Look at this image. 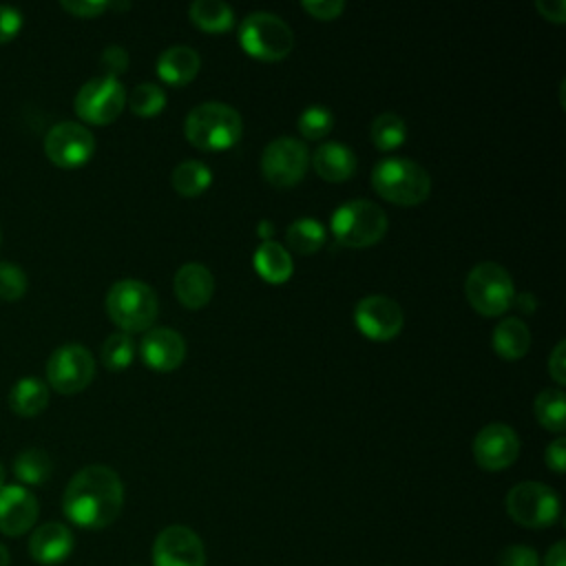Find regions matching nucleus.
Returning a JSON list of instances; mask_svg holds the SVG:
<instances>
[{
	"label": "nucleus",
	"instance_id": "f257e3e1",
	"mask_svg": "<svg viewBox=\"0 0 566 566\" xmlns=\"http://www.w3.org/2000/svg\"><path fill=\"white\" fill-rule=\"evenodd\" d=\"M124 506V484L106 464L80 469L62 495L64 515L82 528H104L117 520Z\"/></svg>",
	"mask_w": 566,
	"mask_h": 566
},
{
	"label": "nucleus",
	"instance_id": "f03ea898",
	"mask_svg": "<svg viewBox=\"0 0 566 566\" xmlns=\"http://www.w3.org/2000/svg\"><path fill=\"white\" fill-rule=\"evenodd\" d=\"M184 133L188 142L201 150H221L239 142L243 119L234 106L208 99L188 111Z\"/></svg>",
	"mask_w": 566,
	"mask_h": 566
},
{
	"label": "nucleus",
	"instance_id": "7ed1b4c3",
	"mask_svg": "<svg viewBox=\"0 0 566 566\" xmlns=\"http://www.w3.org/2000/svg\"><path fill=\"white\" fill-rule=\"evenodd\" d=\"M371 186L394 203L413 206L431 190L429 172L409 157H382L371 168Z\"/></svg>",
	"mask_w": 566,
	"mask_h": 566
},
{
	"label": "nucleus",
	"instance_id": "20e7f679",
	"mask_svg": "<svg viewBox=\"0 0 566 566\" xmlns=\"http://www.w3.org/2000/svg\"><path fill=\"white\" fill-rule=\"evenodd\" d=\"M329 230L338 243L365 248L382 239L387 230V214L371 199H349L332 212Z\"/></svg>",
	"mask_w": 566,
	"mask_h": 566
},
{
	"label": "nucleus",
	"instance_id": "39448f33",
	"mask_svg": "<svg viewBox=\"0 0 566 566\" xmlns=\"http://www.w3.org/2000/svg\"><path fill=\"white\" fill-rule=\"evenodd\" d=\"M157 310L155 290L139 279H119L106 292V312L122 332L148 329Z\"/></svg>",
	"mask_w": 566,
	"mask_h": 566
},
{
	"label": "nucleus",
	"instance_id": "423d86ee",
	"mask_svg": "<svg viewBox=\"0 0 566 566\" xmlns=\"http://www.w3.org/2000/svg\"><path fill=\"white\" fill-rule=\"evenodd\" d=\"M239 40L245 53L259 60H281L294 46L292 27L272 11H252L239 24Z\"/></svg>",
	"mask_w": 566,
	"mask_h": 566
},
{
	"label": "nucleus",
	"instance_id": "0eeeda50",
	"mask_svg": "<svg viewBox=\"0 0 566 566\" xmlns=\"http://www.w3.org/2000/svg\"><path fill=\"white\" fill-rule=\"evenodd\" d=\"M464 292L469 303L484 316L502 314L515 298L511 274L495 261L475 263L467 274Z\"/></svg>",
	"mask_w": 566,
	"mask_h": 566
},
{
	"label": "nucleus",
	"instance_id": "6e6552de",
	"mask_svg": "<svg viewBox=\"0 0 566 566\" xmlns=\"http://www.w3.org/2000/svg\"><path fill=\"white\" fill-rule=\"evenodd\" d=\"M506 513L526 528H546L559 517V497L548 484L520 482L506 493Z\"/></svg>",
	"mask_w": 566,
	"mask_h": 566
},
{
	"label": "nucleus",
	"instance_id": "1a4fd4ad",
	"mask_svg": "<svg viewBox=\"0 0 566 566\" xmlns=\"http://www.w3.org/2000/svg\"><path fill=\"white\" fill-rule=\"evenodd\" d=\"M95 376V358L80 343L57 347L46 360V382L60 394H77Z\"/></svg>",
	"mask_w": 566,
	"mask_h": 566
},
{
	"label": "nucleus",
	"instance_id": "9d476101",
	"mask_svg": "<svg viewBox=\"0 0 566 566\" xmlns=\"http://www.w3.org/2000/svg\"><path fill=\"white\" fill-rule=\"evenodd\" d=\"M126 104L124 86L113 75H97L84 82L75 95V113L88 124L113 122Z\"/></svg>",
	"mask_w": 566,
	"mask_h": 566
},
{
	"label": "nucleus",
	"instance_id": "9b49d317",
	"mask_svg": "<svg viewBox=\"0 0 566 566\" xmlns=\"http://www.w3.org/2000/svg\"><path fill=\"white\" fill-rule=\"evenodd\" d=\"M310 164L307 146L290 135L274 137L261 155L263 177L274 186H292L296 184Z\"/></svg>",
	"mask_w": 566,
	"mask_h": 566
},
{
	"label": "nucleus",
	"instance_id": "f8f14e48",
	"mask_svg": "<svg viewBox=\"0 0 566 566\" xmlns=\"http://www.w3.org/2000/svg\"><path fill=\"white\" fill-rule=\"evenodd\" d=\"M93 150V133L77 122H60L51 126L44 137V153L60 168H77L86 164Z\"/></svg>",
	"mask_w": 566,
	"mask_h": 566
},
{
	"label": "nucleus",
	"instance_id": "ddd939ff",
	"mask_svg": "<svg viewBox=\"0 0 566 566\" xmlns=\"http://www.w3.org/2000/svg\"><path fill=\"white\" fill-rule=\"evenodd\" d=\"M153 566H206L201 537L181 524L166 526L155 537Z\"/></svg>",
	"mask_w": 566,
	"mask_h": 566
},
{
	"label": "nucleus",
	"instance_id": "4468645a",
	"mask_svg": "<svg viewBox=\"0 0 566 566\" xmlns=\"http://www.w3.org/2000/svg\"><path fill=\"white\" fill-rule=\"evenodd\" d=\"M354 321L358 329L374 340L394 338L405 323L402 307L385 294H367L354 307Z\"/></svg>",
	"mask_w": 566,
	"mask_h": 566
},
{
	"label": "nucleus",
	"instance_id": "2eb2a0df",
	"mask_svg": "<svg viewBox=\"0 0 566 566\" xmlns=\"http://www.w3.org/2000/svg\"><path fill=\"white\" fill-rule=\"evenodd\" d=\"M520 438L506 422H489L473 438V458L486 471H500L515 462Z\"/></svg>",
	"mask_w": 566,
	"mask_h": 566
},
{
	"label": "nucleus",
	"instance_id": "dca6fc26",
	"mask_svg": "<svg viewBox=\"0 0 566 566\" xmlns=\"http://www.w3.org/2000/svg\"><path fill=\"white\" fill-rule=\"evenodd\" d=\"M38 500L22 484H4L0 489V533L9 537L24 535L38 520Z\"/></svg>",
	"mask_w": 566,
	"mask_h": 566
},
{
	"label": "nucleus",
	"instance_id": "f3484780",
	"mask_svg": "<svg viewBox=\"0 0 566 566\" xmlns=\"http://www.w3.org/2000/svg\"><path fill=\"white\" fill-rule=\"evenodd\" d=\"M186 356V340L172 327H150L142 336V358L157 371L175 369Z\"/></svg>",
	"mask_w": 566,
	"mask_h": 566
},
{
	"label": "nucleus",
	"instance_id": "a211bd4d",
	"mask_svg": "<svg viewBox=\"0 0 566 566\" xmlns=\"http://www.w3.org/2000/svg\"><path fill=\"white\" fill-rule=\"evenodd\" d=\"M31 557L42 566L62 564L73 553V533L62 522H46L38 526L29 539Z\"/></svg>",
	"mask_w": 566,
	"mask_h": 566
},
{
	"label": "nucleus",
	"instance_id": "6ab92c4d",
	"mask_svg": "<svg viewBox=\"0 0 566 566\" xmlns=\"http://www.w3.org/2000/svg\"><path fill=\"white\" fill-rule=\"evenodd\" d=\"M212 292H214V276L203 263L188 261L175 272V294L186 307L206 305Z\"/></svg>",
	"mask_w": 566,
	"mask_h": 566
},
{
	"label": "nucleus",
	"instance_id": "aec40b11",
	"mask_svg": "<svg viewBox=\"0 0 566 566\" xmlns=\"http://www.w3.org/2000/svg\"><path fill=\"white\" fill-rule=\"evenodd\" d=\"M314 170L327 181H343L356 170V155L343 142H323L310 157Z\"/></svg>",
	"mask_w": 566,
	"mask_h": 566
},
{
	"label": "nucleus",
	"instance_id": "412c9836",
	"mask_svg": "<svg viewBox=\"0 0 566 566\" xmlns=\"http://www.w3.org/2000/svg\"><path fill=\"white\" fill-rule=\"evenodd\" d=\"M201 66V57L197 49L188 44H172L164 49L157 57V73L168 84H186L190 82Z\"/></svg>",
	"mask_w": 566,
	"mask_h": 566
},
{
	"label": "nucleus",
	"instance_id": "4be33fe9",
	"mask_svg": "<svg viewBox=\"0 0 566 566\" xmlns=\"http://www.w3.org/2000/svg\"><path fill=\"white\" fill-rule=\"evenodd\" d=\"M9 409L22 418L38 416L49 405V385L40 378H20L9 391Z\"/></svg>",
	"mask_w": 566,
	"mask_h": 566
},
{
	"label": "nucleus",
	"instance_id": "5701e85b",
	"mask_svg": "<svg viewBox=\"0 0 566 566\" xmlns=\"http://www.w3.org/2000/svg\"><path fill=\"white\" fill-rule=\"evenodd\" d=\"M493 349L509 360L522 358L531 347V329L522 318H502L493 329Z\"/></svg>",
	"mask_w": 566,
	"mask_h": 566
},
{
	"label": "nucleus",
	"instance_id": "b1692460",
	"mask_svg": "<svg viewBox=\"0 0 566 566\" xmlns=\"http://www.w3.org/2000/svg\"><path fill=\"white\" fill-rule=\"evenodd\" d=\"M254 268L265 281L283 283L290 279L294 263H292V254L287 252V248L268 239L254 250Z\"/></svg>",
	"mask_w": 566,
	"mask_h": 566
},
{
	"label": "nucleus",
	"instance_id": "393cba45",
	"mask_svg": "<svg viewBox=\"0 0 566 566\" xmlns=\"http://www.w3.org/2000/svg\"><path fill=\"white\" fill-rule=\"evenodd\" d=\"M53 473V460L44 449H24L13 460V475L29 486L44 484Z\"/></svg>",
	"mask_w": 566,
	"mask_h": 566
},
{
	"label": "nucleus",
	"instance_id": "a878e982",
	"mask_svg": "<svg viewBox=\"0 0 566 566\" xmlns=\"http://www.w3.org/2000/svg\"><path fill=\"white\" fill-rule=\"evenodd\" d=\"M172 186L179 195L184 197H197L201 195L210 181H212V170L197 159H184L172 168Z\"/></svg>",
	"mask_w": 566,
	"mask_h": 566
},
{
	"label": "nucleus",
	"instance_id": "bb28decb",
	"mask_svg": "<svg viewBox=\"0 0 566 566\" xmlns=\"http://www.w3.org/2000/svg\"><path fill=\"white\" fill-rule=\"evenodd\" d=\"M188 15L206 31H226L234 20L232 7L223 0H195L188 7Z\"/></svg>",
	"mask_w": 566,
	"mask_h": 566
},
{
	"label": "nucleus",
	"instance_id": "cd10ccee",
	"mask_svg": "<svg viewBox=\"0 0 566 566\" xmlns=\"http://www.w3.org/2000/svg\"><path fill=\"white\" fill-rule=\"evenodd\" d=\"M285 241L294 252L312 254L325 243V228L312 217H301L287 226Z\"/></svg>",
	"mask_w": 566,
	"mask_h": 566
},
{
	"label": "nucleus",
	"instance_id": "c85d7f7f",
	"mask_svg": "<svg viewBox=\"0 0 566 566\" xmlns=\"http://www.w3.org/2000/svg\"><path fill=\"white\" fill-rule=\"evenodd\" d=\"M535 418L551 431H564L566 427V396L562 389H542L535 396Z\"/></svg>",
	"mask_w": 566,
	"mask_h": 566
},
{
	"label": "nucleus",
	"instance_id": "c756f323",
	"mask_svg": "<svg viewBox=\"0 0 566 566\" xmlns=\"http://www.w3.org/2000/svg\"><path fill=\"white\" fill-rule=\"evenodd\" d=\"M369 135H371V142L380 150H391L402 144V139L407 135V124L398 113L385 111L374 117V122L369 126Z\"/></svg>",
	"mask_w": 566,
	"mask_h": 566
},
{
	"label": "nucleus",
	"instance_id": "7c9ffc66",
	"mask_svg": "<svg viewBox=\"0 0 566 566\" xmlns=\"http://www.w3.org/2000/svg\"><path fill=\"white\" fill-rule=\"evenodd\" d=\"M135 356V343L128 332H113L102 343V363L111 371H119L130 365Z\"/></svg>",
	"mask_w": 566,
	"mask_h": 566
},
{
	"label": "nucleus",
	"instance_id": "2f4dec72",
	"mask_svg": "<svg viewBox=\"0 0 566 566\" xmlns=\"http://www.w3.org/2000/svg\"><path fill=\"white\" fill-rule=\"evenodd\" d=\"M128 106L137 115H155L166 106V91L155 82H142L130 91Z\"/></svg>",
	"mask_w": 566,
	"mask_h": 566
},
{
	"label": "nucleus",
	"instance_id": "473e14b6",
	"mask_svg": "<svg viewBox=\"0 0 566 566\" xmlns=\"http://www.w3.org/2000/svg\"><path fill=\"white\" fill-rule=\"evenodd\" d=\"M334 126V113L325 104H310L298 115V130L307 139L325 137Z\"/></svg>",
	"mask_w": 566,
	"mask_h": 566
},
{
	"label": "nucleus",
	"instance_id": "72a5a7b5",
	"mask_svg": "<svg viewBox=\"0 0 566 566\" xmlns=\"http://www.w3.org/2000/svg\"><path fill=\"white\" fill-rule=\"evenodd\" d=\"M29 287L27 272L13 261H0V301H20Z\"/></svg>",
	"mask_w": 566,
	"mask_h": 566
},
{
	"label": "nucleus",
	"instance_id": "f704fd0d",
	"mask_svg": "<svg viewBox=\"0 0 566 566\" xmlns=\"http://www.w3.org/2000/svg\"><path fill=\"white\" fill-rule=\"evenodd\" d=\"M497 566H539V557H537L535 548L513 544L500 553Z\"/></svg>",
	"mask_w": 566,
	"mask_h": 566
},
{
	"label": "nucleus",
	"instance_id": "c9c22d12",
	"mask_svg": "<svg viewBox=\"0 0 566 566\" xmlns=\"http://www.w3.org/2000/svg\"><path fill=\"white\" fill-rule=\"evenodd\" d=\"M102 66H104V75H113L117 77L119 73H124L128 69V51L119 44H111L102 51V57H99Z\"/></svg>",
	"mask_w": 566,
	"mask_h": 566
},
{
	"label": "nucleus",
	"instance_id": "e433bc0d",
	"mask_svg": "<svg viewBox=\"0 0 566 566\" xmlns=\"http://www.w3.org/2000/svg\"><path fill=\"white\" fill-rule=\"evenodd\" d=\"M22 13L11 4H0V44L11 42L22 29Z\"/></svg>",
	"mask_w": 566,
	"mask_h": 566
},
{
	"label": "nucleus",
	"instance_id": "4c0bfd02",
	"mask_svg": "<svg viewBox=\"0 0 566 566\" xmlns=\"http://www.w3.org/2000/svg\"><path fill=\"white\" fill-rule=\"evenodd\" d=\"M60 7L77 18H95L111 7L106 0H62Z\"/></svg>",
	"mask_w": 566,
	"mask_h": 566
},
{
	"label": "nucleus",
	"instance_id": "58836bf2",
	"mask_svg": "<svg viewBox=\"0 0 566 566\" xmlns=\"http://www.w3.org/2000/svg\"><path fill=\"white\" fill-rule=\"evenodd\" d=\"M301 7L318 20H334L343 13L345 2L343 0H303Z\"/></svg>",
	"mask_w": 566,
	"mask_h": 566
},
{
	"label": "nucleus",
	"instance_id": "ea45409f",
	"mask_svg": "<svg viewBox=\"0 0 566 566\" xmlns=\"http://www.w3.org/2000/svg\"><path fill=\"white\" fill-rule=\"evenodd\" d=\"M548 371H551V376H553L559 385L566 382V343H564V340H559V343L553 347V352H551V356H548Z\"/></svg>",
	"mask_w": 566,
	"mask_h": 566
},
{
	"label": "nucleus",
	"instance_id": "a19ab883",
	"mask_svg": "<svg viewBox=\"0 0 566 566\" xmlns=\"http://www.w3.org/2000/svg\"><path fill=\"white\" fill-rule=\"evenodd\" d=\"M544 458H546V464L555 471V473H562L564 471V464H566V440L559 436L555 438L546 451H544Z\"/></svg>",
	"mask_w": 566,
	"mask_h": 566
},
{
	"label": "nucleus",
	"instance_id": "79ce46f5",
	"mask_svg": "<svg viewBox=\"0 0 566 566\" xmlns=\"http://www.w3.org/2000/svg\"><path fill=\"white\" fill-rule=\"evenodd\" d=\"M537 11L553 22H564L566 20V2L564 0H537Z\"/></svg>",
	"mask_w": 566,
	"mask_h": 566
},
{
	"label": "nucleus",
	"instance_id": "37998d69",
	"mask_svg": "<svg viewBox=\"0 0 566 566\" xmlns=\"http://www.w3.org/2000/svg\"><path fill=\"white\" fill-rule=\"evenodd\" d=\"M544 566H566V544L555 542L544 557Z\"/></svg>",
	"mask_w": 566,
	"mask_h": 566
},
{
	"label": "nucleus",
	"instance_id": "c03bdc74",
	"mask_svg": "<svg viewBox=\"0 0 566 566\" xmlns=\"http://www.w3.org/2000/svg\"><path fill=\"white\" fill-rule=\"evenodd\" d=\"M274 232V223L270 219H261L259 221V237L268 241V237Z\"/></svg>",
	"mask_w": 566,
	"mask_h": 566
},
{
	"label": "nucleus",
	"instance_id": "a18cd8bd",
	"mask_svg": "<svg viewBox=\"0 0 566 566\" xmlns=\"http://www.w3.org/2000/svg\"><path fill=\"white\" fill-rule=\"evenodd\" d=\"M11 564V557H9V551L4 544H0V566H9Z\"/></svg>",
	"mask_w": 566,
	"mask_h": 566
},
{
	"label": "nucleus",
	"instance_id": "49530a36",
	"mask_svg": "<svg viewBox=\"0 0 566 566\" xmlns=\"http://www.w3.org/2000/svg\"><path fill=\"white\" fill-rule=\"evenodd\" d=\"M4 475H7V473H4V464L0 462V489L4 486Z\"/></svg>",
	"mask_w": 566,
	"mask_h": 566
},
{
	"label": "nucleus",
	"instance_id": "de8ad7c7",
	"mask_svg": "<svg viewBox=\"0 0 566 566\" xmlns=\"http://www.w3.org/2000/svg\"><path fill=\"white\" fill-rule=\"evenodd\" d=\"M0 241H2V232H0Z\"/></svg>",
	"mask_w": 566,
	"mask_h": 566
}]
</instances>
